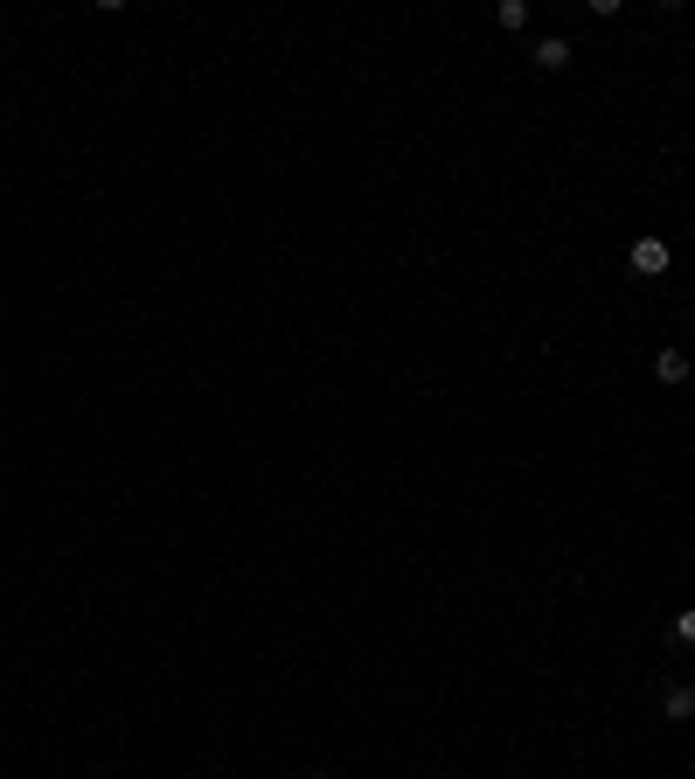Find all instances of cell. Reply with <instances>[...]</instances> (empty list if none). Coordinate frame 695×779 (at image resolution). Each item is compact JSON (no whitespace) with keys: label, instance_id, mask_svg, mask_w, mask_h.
Listing matches in <instances>:
<instances>
[{"label":"cell","instance_id":"cell-1","mask_svg":"<svg viewBox=\"0 0 695 779\" xmlns=\"http://www.w3.org/2000/svg\"><path fill=\"white\" fill-rule=\"evenodd\" d=\"M626 258H633V272H640V279H661V272H668V244H661V237H633V251H626Z\"/></svg>","mask_w":695,"mask_h":779},{"label":"cell","instance_id":"cell-2","mask_svg":"<svg viewBox=\"0 0 695 779\" xmlns=\"http://www.w3.org/2000/svg\"><path fill=\"white\" fill-rule=\"evenodd\" d=\"M661 710H668L675 724H689V717H695V689H689V682H668V689H661Z\"/></svg>","mask_w":695,"mask_h":779},{"label":"cell","instance_id":"cell-3","mask_svg":"<svg viewBox=\"0 0 695 779\" xmlns=\"http://www.w3.org/2000/svg\"><path fill=\"white\" fill-rule=\"evenodd\" d=\"M536 70H570V42H563V35H543V42H536Z\"/></svg>","mask_w":695,"mask_h":779},{"label":"cell","instance_id":"cell-4","mask_svg":"<svg viewBox=\"0 0 695 779\" xmlns=\"http://www.w3.org/2000/svg\"><path fill=\"white\" fill-rule=\"evenodd\" d=\"M654 376H661V383H689V355H682V348H661V355H654Z\"/></svg>","mask_w":695,"mask_h":779},{"label":"cell","instance_id":"cell-5","mask_svg":"<svg viewBox=\"0 0 695 779\" xmlns=\"http://www.w3.org/2000/svg\"><path fill=\"white\" fill-rule=\"evenodd\" d=\"M494 21H501L508 35H522V28H529V0H501V7H494Z\"/></svg>","mask_w":695,"mask_h":779},{"label":"cell","instance_id":"cell-6","mask_svg":"<svg viewBox=\"0 0 695 779\" xmlns=\"http://www.w3.org/2000/svg\"><path fill=\"white\" fill-rule=\"evenodd\" d=\"M668 633H675V640H682V647H695V613H682V620L668 626Z\"/></svg>","mask_w":695,"mask_h":779},{"label":"cell","instance_id":"cell-7","mask_svg":"<svg viewBox=\"0 0 695 779\" xmlns=\"http://www.w3.org/2000/svg\"><path fill=\"white\" fill-rule=\"evenodd\" d=\"M0 21H7V14H0Z\"/></svg>","mask_w":695,"mask_h":779}]
</instances>
